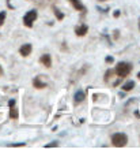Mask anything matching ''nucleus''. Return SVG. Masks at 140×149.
Listing matches in <instances>:
<instances>
[{
  "label": "nucleus",
  "mask_w": 140,
  "mask_h": 149,
  "mask_svg": "<svg viewBox=\"0 0 140 149\" xmlns=\"http://www.w3.org/2000/svg\"><path fill=\"white\" fill-rule=\"evenodd\" d=\"M128 142V137L127 134H124V133H116L112 136V144L114 146H117V148H122V146H125Z\"/></svg>",
  "instance_id": "f257e3e1"
},
{
  "label": "nucleus",
  "mask_w": 140,
  "mask_h": 149,
  "mask_svg": "<svg viewBox=\"0 0 140 149\" xmlns=\"http://www.w3.org/2000/svg\"><path fill=\"white\" fill-rule=\"evenodd\" d=\"M131 70H132V66L129 63H125V62H121V63H118L117 66H116V70H114V72L117 74L118 77H121V78H124V77H127L128 74L131 72Z\"/></svg>",
  "instance_id": "f03ea898"
},
{
  "label": "nucleus",
  "mask_w": 140,
  "mask_h": 149,
  "mask_svg": "<svg viewBox=\"0 0 140 149\" xmlns=\"http://www.w3.org/2000/svg\"><path fill=\"white\" fill-rule=\"evenodd\" d=\"M36 19H37V11L36 10H32V11H29V13L23 17V23H25V26L32 27L33 22H34Z\"/></svg>",
  "instance_id": "7ed1b4c3"
},
{
  "label": "nucleus",
  "mask_w": 140,
  "mask_h": 149,
  "mask_svg": "<svg viewBox=\"0 0 140 149\" xmlns=\"http://www.w3.org/2000/svg\"><path fill=\"white\" fill-rule=\"evenodd\" d=\"M32 49H33V47L32 44H23L22 47H21V49H19V52H21V55L22 56H29V55L32 54Z\"/></svg>",
  "instance_id": "20e7f679"
},
{
  "label": "nucleus",
  "mask_w": 140,
  "mask_h": 149,
  "mask_svg": "<svg viewBox=\"0 0 140 149\" xmlns=\"http://www.w3.org/2000/svg\"><path fill=\"white\" fill-rule=\"evenodd\" d=\"M40 62L44 64L45 67H50V66H52V59H50V55H48V54L42 55L40 58Z\"/></svg>",
  "instance_id": "39448f33"
},
{
  "label": "nucleus",
  "mask_w": 140,
  "mask_h": 149,
  "mask_svg": "<svg viewBox=\"0 0 140 149\" xmlns=\"http://www.w3.org/2000/svg\"><path fill=\"white\" fill-rule=\"evenodd\" d=\"M87 30H89V27H87L86 25H80V26H78L76 29H75V33H76L79 37H82V36H86Z\"/></svg>",
  "instance_id": "423d86ee"
},
{
  "label": "nucleus",
  "mask_w": 140,
  "mask_h": 149,
  "mask_svg": "<svg viewBox=\"0 0 140 149\" xmlns=\"http://www.w3.org/2000/svg\"><path fill=\"white\" fill-rule=\"evenodd\" d=\"M33 85H34V88H37V89H44V88H46V84L41 81L38 77L33 79Z\"/></svg>",
  "instance_id": "0eeeda50"
},
{
  "label": "nucleus",
  "mask_w": 140,
  "mask_h": 149,
  "mask_svg": "<svg viewBox=\"0 0 140 149\" xmlns=\"http://www.w3.org/2000/svg\"><path fill=\"white\" fill-rule=\"evenodd\" d=\"M69 3H71L78 11H84V6L80 3V0H69Z\"/></svg>",
  "instance_id": "6e6552de"
},
{
  "label": "nucleus",
  "mask_w": 140,
  "mask_h": 149,
  "mask_svg": "<svg viewBox=\"0 0 140 149\" xmlns=\"http://www.w3.org/2000/svg\"><path fill=\"white\" fill-rule=\"evenodd\" d=\"M73 99H75L76 103H82V101L84 100V93H83V91H78L76 93H75V97H73Z\"/></svg>",
  "instance_id": "1a4fd4ad"
},
{
  "label": "nucleus",
  "mask_w": 140,
  "mask_h": 149,
  "mask_svg": "<svg viewBox=\"0 0 140 149\" xmlns=\"http://www.w3.org/2000/svg\"><path fill=\"white\" fill-rule=\"evenodd\" d=\"M133 88H135V82H133V81H128L127 84H124V85H122V91L129 92V91H132Z\"/></svg>",
  "instance_id": "9d476101"
},
{
  "label": "nucleus",
  "mask_w": 140,
  "mask_h": 149,
  "mask_svg": "<svg viewBox=\"0 0 140 149\" xmlns=\"http://www.w3.org/2000/svg\"><path fill=\"white\" fill-rule=\"evenodd\" d=\"M10 116L12 118V119H18V116H19L18 109L14 108V107H11V109H10Z\"/></svg>",
  "instance_id": "9b49d317"
},
{
  "label": "nucleus",
  "mask_w": 140,
  "mask_h": 149,
  "mask_svg": "<svg viewBox=\"0 0 140 149\" xmlns=\"http://www.w3.org/2000/svg\"><path fill=\"white\" fill-rule=\"evenodd\" d=\"M53 11H54V14H56V18L59 19V21H61V19L64 18V14L63 13H60L57 8H53Z\"/></svg>",
  "instance_id": "f8f14e48"
},
{
  "label": "nucleus",
  "mask_w": 140,
  "mask_h": 149,
  "mask_svg": "<svg viewBox=\"0 0 140 149\" xmlns=\"http://www.w3.org/2000/svg\"><path fill=\"white\" fill-rule=\"evenodd\" d=\"M4 21H5V11H1L0 13V26L4 23Z\"/></svg>",
  "instance_id": "ddd939ff"
},
{
  "label": "nucleus",
  "mask_w": 140,
  "mask_h": 149,
  "mask_svg": "<svg viewBox=\"0 0 140 149\" xmlns=\"http://www.w3.org/2000/svg\"><path fill=\"white\" fill-rule=\"evenodd\" d=\"M54 146H57V142H53V144H48V145H45V148H54Z\"/></svg>",
  "instance_id": "4468645a"
},
{
  "label": "nucleus",
  "mask_w": 140,
  "mask_h": 149,
  "mask_svg": "<svg viewBox=\"0 0 140 149\" xmlns=\"http://www.w3.org/2000/svg\"><path fill=\"white\" fill-rule=\"evenodd\" d=\"M106 62H108V63H112V62H113V58H112V56H108V58H106Z\"/></svg>",
  "instance_id": "2eb2a0df"
},
{
  "label": "nucleus",
  "mask_w": 140,
  "mask_h": 149,
  "mask_svg": "<svg viewBox=\"0 0 140 149\" xmlns=\"http://www.w3.org/2000/svg\"><path fill=\"white\" fill-rule=\"evenodd\" d=\"M10 146H25V144H23V142L22 144H11Z\"/></svg>",
  "instance_id": "dca6fc26"
},
{
  "label": "nucleus",
  "mask_w": 140,
  "mask_h": 149,
  "mask_svg": "<svg viewBox=\"0 0 140 149\" xmlns=\"http://www.w3.org/2000/svg\"><path fill=\"white\" fill-rule=\"evenodd\" d=\"M10 107H14V105H15V100H10Z\"/></svg>",
  "instance_id": "f3484780"
},
{
  "label": "nucleus",
  "mask_w": 140,
  "mask_h": 149,
  "mask_svg": "<svg viewBox=\"0 0 140 149\" xmlns=\"http://www.w3.org/2000/svg\"><path fill=\"white\" fill-rule=\"evenodd\" d=\"M1 74H3V68H1V66H0V77H1Z\"/></svg>",
  "instance_id": "a211bd4d"
},
{
  "label": "nucleus",
  "mask_w": 140,
  "mask_h": 149,
  "mask_svg": "<svg viewBox=\"0 0 140 149\" xmlns=\"http://www.w3.org/2000/svg\"><path fill=\"white\" fill-rule=\"evenodd\" d=\"M137 78H139V79H140V72H137Z\"/></svg>",
  "instance_id": "6ab92c4d"
},
{
  "label": "nucleus",
  "mask_w": 140,
  "mask_h": 149,
  "mask_svg": "<svg viewBox=\"0 0 140 149\" xmlns=\"http://www.w3.org/2000/svg\"><path fill=\"white\" fill-rule=\"evenodd\" d=\"M139 29H140V19H139Z\"/></svg>",
  "instance_id": "aec40b11"
},
{
  "label": "nucleus",
  "mask_w": 140,
  "mask_h": 149,
  "mask_svg": "<svg viewBox=\"0 0 140 149\" xmlns=\"http://www.w3.org/2000/svg\"><path fill=\"white\" fill-rule=\"evenodd\" d=\"M101 1H105V0H101Z\"/></svg>",
  "instance_id": "412c9836"
}]
</instances>
